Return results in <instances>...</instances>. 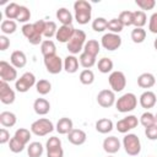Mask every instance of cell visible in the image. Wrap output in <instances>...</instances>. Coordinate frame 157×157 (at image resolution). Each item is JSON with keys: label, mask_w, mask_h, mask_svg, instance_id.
<instances>
[{"label": "cell", "mask_w": 157, "mask_h": 157, "mask_svg": "<svg viewBox=\"0 0 157 157\" xmlns=\"http://www.w3.org/2000/svg\"><path fill=\"white\" fill-rule=\"evenodd\" d=\"M43 63H44V66H45L47 71L52 75H56V74L61 72V70L64 69V60L58 54L45 56Z\"/></svg>", "instance_id": "cell-7"}, {"label": "cell", "mask_w": 157, "mask_h": 157, "mask_svg": "<svg viewBox=\"0 0 157 157\" xmlns=\"http://www.w3.org/2000/svg\"><path fill=\"white\" fill-rule=\"evenodd\" d=\"M120 141L117 136H108L103 140V150L108 155H114L120 150Z\"/></svg>", "instance_id": "cell-15"}, {"label": "cell", "mask_w": 157, "mask_h": 157, "mask_svg": "<svg viewBox=\"0 0 157 157\" xmlns=\"http://www.w3.org/2000/svg\"><path fill=\"white\" fill-rule=\"evenodd\" d=\"M108 82L113 92H121L126 86V77L123 71H112L108 77Z\"/></svg>", "instance_id": "cell-8"}, {"label": "cell", "mask_w": 157, "mask_h": 157, "mask_svg": "<svg viewBox=\"0 0 157 157\" xmlns=\"http://www.w3.org/2000/svg\"><path fill=\"white\" fill-rule=\"evenodd\" d=\"M135 4L141 9V11L152 10L156 6V1L155 0H135Z\"/></svg>", "instance_id": "cell-46"}, {"label": "cell", "mask_w": 157, "mask_h": 157, "mask_svg": "<svg viewBox=\"0 0 157 157\" xmlns=\"http://www.w3.org/2000/svg\"><path fill=\"white\" fill-rule=\"evenodd\" d=\"M139 123H140V121L137 120V117H135V115H128V117H125V118L118 120L117 124H115V128H117V130H118L119 132L126 134V132H129L130 130L137 128Z\"/></svg>", "instance_id": "cell-11"}, {"label": "cell", "mask_w": 157, "mask_h": 157, "mask_svg": "<svg viewBox=\"0 0 157 157\" xmlns=\"http://www.w3.org/2000/svg\"><path fill=\"white\" fill-rule=\"evenodd\" d=\"M20 7L21 5L16 4V2H10L6 5L5 7V16L7 20H16L20 12Z\"/></svg>", "instance_id": "cell-31"}, {"label": "cell", "mask_w": 157, "mask_h": 157, "mask_svg": "<svg viewBox=\"0 0 157 157\" xmlns=\"http://www.w3.org/2000/svg\"><path fill=\"white\" fill-rule=\"evenodd\" d=\"M155 119H156V124H157V113L155 114Z\"/></svg>", "instance_id": "cell-55"}, {"label": "cell", "mask_w": 157, "mask_h": 157, "mask_svg": "<svg viewBox=\"0 0 157 157\" xmlns=\"http://www.w3.org/2000/svg\"><path fill=\"white\" fill-rule=\"evenodd\" d=\"M156 83V77L151 72H144L137 77V86L141 88H151Z\"/></svg>", "instance_id": "cell-21"}, {"label": "cell", "mask_w": 157, "mask_h": 157, "mask_svg": "<svg viewBox=\"0 0 157 157\" xmlns=\"http://www.w3.org/2000/svg\"><path fill=\"white\" fill-rule=\"evenodd\" d=\"M99 50H101V44L96 39H88L83 47V53H87V54L96 56V58H97Z\"/></svg>", "instance_id": "cell-28"}, {"label": "cell", "mask_w": 157, "mask_h": 157, "mask_svg": "<svg viewBox=\"0 0 157 157\" xmlns=\"http://www.w3.org/2000/svg\"><path fill=\"white\" fill-rule=\"evenodd\" d=\"M107 28L110 31V33L119 34V33L123 31L124 26H123V23L120 22L119 18H112V20L108 21V27H107Z\"/></svg>", "instance_id": "cell-41"}, {"label": "cell", "mask_w": 157, "mask_h": 157, "mask_svg": "<svg viewBox=\"0 0 157 157\" xmlns=\"http://www.w3.org/2000/svg\"><path fill=\"white\" fill-rule=\"evenodd\" d=\"M9 47H10V39L5 34L0 36V50L1 52H5Z\"/></svg>", "instance_id": "cell-53"}, {"label": "cell", "mask_w": 157, "mask_h": 157, "mask_svg": "<svg viewBox=\"0 0 157 157\" xmlns=\"http://www.w3.org/2000/svg\"><path fill=\"white\" fill-rule=\"evenodd\" d=\"M40 52H42L43 58L50 56V55H55V54H56L55 43H54L52 39H45V40H43L42 44H40Z\"/></svg>", "instance_id": "cell-27"}, {"label": "cell", "mask_w": 157, "mask_h": 157, "mask_svg": "<svg viewBox=\"0 0 157 157\" xmlns=\"http://www.w3.org/2000/svg\"><path fill=\"white\" fill-rule=\"evenodd\" d=\"M0 29L4 34H12L17 29V23L13 20H4L0 25Z\"/></svg>", "instance_id": "cell-34"}, {"label": "cell", "mask_w": 157, "mask_h": 157, "mask_svg": "<svg viewBox=\"0 0 157 157\" xmlns=\"http://www.w3.org/2000/svg\"><path fill=\"white\" fill-rule=\"evenodd\" d=\"M136 105H137V97L131 92L124 93L115 102V108L120 113H129L134 110Z\"/></svg>", "instance_id": "cell-3"}, {"label": "cell", "mask_w": 157, "mask_h": 157, "mask_svg": "<svg viewBox=\"0 0 157 157\" xmlns=\"http://www.w3.org/2000/svg\"><path fill=\"white\" fill-rule=\"evenodd\" d=\"M53 130H54V125L52 120L47 118H39L31 124V132L34 134L36 136H45L50 134Z\"/></svg>", "instance_id": "cell-5"}, {"label": "cell", "mask_w": 157, "mask_h": 157, "mask_svg": "<svg viewBox=\"0 0 157 157\" xmlns=\"http://www.w3.org/2000/svg\"><path fill=\"white\" fill-rule=\"evenodd\" d=\"M56 32H58V26H56V23H55L54 21H47V23H45V29H44L43 36H44L45 38L50 39L52 37H54V36L56 34Z\"/></svg>", "instance_id": "cell-42"}, {"label": "cell", "mask_w": 157, "mask_h": 157, "mask_svg": "<svg viewBox=\"0 0 157 157\" xmlns=\"http://www.w3.org/2000/svg\"><path fill=\"white\" fill-rule=\"evenodd\" d=\"M107 157H114V156H112V155H109V156H107Z\"/></svg>", "instance_id": "cell-56"}, {"label": "cell", "mask_w": 157, "mask_h": 157, "mask_svg": "<svg viewBox=\"0 0 157 157\" xmlns=\"http://www.w3.org/2000/svg\"><path fill=\"white\" fill-rule=\"evenodd\" d=\"M33 110L38 115H45L50 110V103L45 98H37L33 103Z\"/></svg>", "instance_id": "cell-22"}, {"label": "cell", "mask_w": 157, "mask_h": 157, "mask_svg": "<svg viewBox=\"0 0 157 157\" xmlns=\"http://www.w3.org/2000/svg\"><path fill=\"white\" fill-rule=\"evenodd\" d=\"M148 29L151 33L157 34V12H153L148 21Z\"/></svg>", "instance_id": "cell-50"}, {"label": "cell", "mask_w": 157, "mask_h": 157, "mask_svg": "<svg viewBox=\"0 0 157 157\" xmlns=\"http://www.w3.org/2000/svg\"><path fill=\"white\" fill-rule=\"evenodd\" d=\"M45 23H47V21H44V20H38V21H36L33 23V27H34V29H36V32L38 34L43 36L44 29H45Z\"/></svg>", "instance_id": "cell-51"}, {"label": "cell", "mask_w": 157, "mask_h": 157, "mask_svg": "<svg viewBox=\"0 0 157 157\" xmlns=\"http://www.w3.org/2000/svg\"><path fill=\"white\" fill-rule=\"evenodd\" d=\"M86 42H87L86 33L82 29H75L71 39L66 43L69 53H71V55H76L80 52H83V47H85Z\"/></svg>", "instance_id": "cell-2"}, {"label": "cell", "mask_w": 157, "mask_h": 157, "mask_svg": "<svg viewBox=\"0 0 157 157\" xmlns=\"http://www.w3.org/2000/svg\"><path fill=\"white\" fill-rule=\"evenodd\" d=\"M120 22L123 23L124 27H129V26H132V11H129V10H125V11H121L119 13V17Z\"/></svg>", "instance_id": "cell-43"}, {"label": "cell", "mask_w": 157, "mask_h": 157, "mask_svg": "<svg viewBox=\"0 0 157 157\" xmlns=\"http://www.w3.org/2000/svg\"><path fill=\"white\" fill-rule=\"evenodd\" d=\"M16 121H17V118H16L15 113L9 112V110L0 113V124L4 128H12L16 124Z\"/></svg>", "instance_id": "cell-25"}, {"label": "cell", "mask_w": 157, "mask_h": 157, "mask_svg": "<svg viewBox=\"0 0 157 157\" xmlns=\"http://www.w3.org/2000/svg\"><path fill=\"white\" fill-rule=\"evenodd\" d=\"M10 63L16 69H22L27 64V56H26V54L22 50H15V52L11 53Z\"/></svg>", "instance_id": "cell-19"}, {"label": "cell", "mask_w": 157, "mask_h": 157, "mask_svg": "<svg viewBox=\"0 0 157 157\" xmlns=\"http://www.w3.org/2000/svg\"><path fill=\"white\" fill-rule=\"evenodd\" d=\"M47 157H64V150L63 147H54L47 150Z\"/></svg>", "instance_id": "cell-49"}, {"label": "cell", "mask_w": 157, "mask_h": 157, "mask_svg": "<svg viewBox=\"0 0 157 157\" xmlns=\"http://www.w3.org/2000/svg\"><path fill=\"white\" fill-rule=\"evenodd\" d=\"M29 18H31V11H29L26 6H21V7H20L18 16H17L16 20H17L18 22H22V23L26 25V22L29 21Z\"/></svg>", "instance_id": "cell-45"}, {"label": "cell", "mask_w": 157, "mask_h": 157, "mask_svg": "<svg viewBox=\"0 0 157 157\" xmlns=\"http://www.w3.org/2000/svg\"><path fill=\"white\" fill-rule=\"evenodd\" d=\"M78 64H80L78 59L75 55L70 54L64 59V70L67 74H75L78 70Z\"/></svg>", "instance_id": "cell-23"}, {"label": "cell", "mask_w": 157, "mask_h": 157, "mask_svg": "<svg viewBox=\"0 0 157 157\" xmlns=\"http://www.w3.org/2000/svg\"><path fill=\"white\" fill-rule=\"evenodd\" d=\"M140 124H141L142 126H145V129L148 128V126H151V125H155V124H156L155 114H152L151 112H145V113H142L141 117H140Z\"/></svg>", "instance_id": "cell-39"}, {"label": "cell", "mask_w": 157, "mask_h": 157, "mask_svg": "<svg viewBox=\"0 0 157 157\" xmlns=\"http://www.w3.org/2000/svg\"><path fill=\"white\" fill-rule=\"evenodd\" d=\"M78 78H80V82H81L82 85L88 86V85H92V83H93V81H94V74H93L92 70L85 69V70H82V71L80 72Z\"/></svg>", "instance_id": "cell-36"}, {"label": "cell", "mask_w": 157, "mask_h": 157, "mask_svg": "<svg viewBox=\"0 0 157 157\" xmlns=\"http://www.w3.org/2000/svg\"><path fill=\"white\" fill-rule=\"evenodd\" d=\"M9 147H10V151L11 152H13V153H20V152H22L23 150H25V145L23 144H21L18 140H16L15 137H11V140H10V142H9Z\"/></svg>", "instance_id": "cell-44"}, {"label": "cell", "mask_w": 157, "mask_h": 157, "mask_svg": "<svg viewBox=\"0 0 157 157\" xmlns=\"http://www.w3.org/2000/svg\"><path fill=\"white\" fill-rule=\"evenodd\" d=\"M101 45L109 50V52H113V50H117L120 48L121 45V37L119 34H115V33H105L103 34V37L101 38Z\"/></svg>", "instance_id": "cell-9"}, {"label": "cell", "mask_w": 157, "mask_h": 157, "mask_svg": "<svg viewBox=\"0 0 157 157\" xmlns=\"http://www.w3.org/2000/svg\"><path fill=\"white\" fill-rule=\"evenodd\" d=\"M43 151H44V147L38 141L31 142L28 145V147H27V155H28V157H40L43 155Z\"/></svg>", "instance_id": "cell-30"}, {"label": "cell", "mask_w": 157, "mask_h": 157, "mask_svg": "<svg viewBox=\"0 0 157 157\" xmlns=\"http://www.w3.org/2000/svg\"><path fill=\"white\" fill-rule=\"evenodd\" d=\"M145 135H146V137H147L148 140H151V141L157 140V124L146 128V129H145Z\"/></svg>", "instance_id": "cell-47"}, {"label": "cell", "mask_w": 157, "mask_h": 157, "mask_svg": "<svg viewBox=\"0 0 157 157\" xmlns=\"http://www.w3.org/2000/svg\"><path fill=\"white\" fill-rule=\"evenodd\" d=\"M113 128H114V124L108 118H102L96 123V130L101 134H108L113 130Z\"/></svg>", "instance_id": "cell-26"}, {"label": "cell", "mask_w": 157, "mask_h": 157, "mask_svg": "<svg viewBox=\"0 0 157 157\" xmlns=\"http://www.w3.org/2000/svg\"><path fill=\"white\" fill-rule=\"evenodd\" d=\"M75 29H76V28H74L72 25H69V26H63V25H61V26L58 28V32H56V34H55V38H56L58 42H60V43H67V42L71 39V37H72Z\"/></svg>", "instance_id": "cell-16"}, {"label": "cell", "mask_w": 157, "mask_h": 157, "mask_svg": "<svg viewBox=\"0 0 157 157\" xmlns=\"http://www.w3.org/2000/svg\"><path fill=\"white\" fill-rule=\"evenodd\" d=\"M74 129V123L70 118H60L56 123V126H55V130L60 134V135H67L71 130Z\"/></svg>", "instance_id": "cell-20"}, {"label": "cell", "mask_w": 157, "mask_h": 157, "mask_svg": "<svg viewBox=\"0 0 157 157\" xmlns=\"http://www.w3.org/2000/svg\"><path fill=\"white\" fill-rule=\"evenodd\" d=\"M31 131L28 130V129H25V128H20V129H17L16 131H15V135H13V137L16 139V140H18L21 144H23L25 146L29 142V140H31Z\"/></svg>", "instance_id": "cell-32"}, {"label": "cell", "mask_w": 157, "mask_h": 157, "mask_svg": "<svg viewBox=\"0 0 157 157\" xmlns=\"http://www.w3.org/2000/svg\"><path fill=\"white\" fill-rule=\"evenodd\" d=\"M61 146V140L56 136H52L47 140V144H45V148H54V147H60Z\"/></svg>", "instance_id": "cell-48"}, {"label": "cell", "mask_w": 157, "mask_h": 157, "mask_svg": "<svg viewBox=\"0 0 157 157\" xmlns=\"http://www.w3.org/2000/svg\"><path fill=\"white\" fill-rule=\"evenodd\" d=\"M78 61H80V65L85 69H90L92 67L94 64H96V56H92L87 53H81L80 56H78Z\"/></svg>", "instance_id": "cell-35"}, {"label": "cell", "mask_w": 157, "mask_h": 157, "mask_svg": "<svg viewBox=\"0 0 157 157\" xmlns=\"http://www.w3.org/2000/svg\"><path fill=\"white\" fill-rule=\"evenodd\" d=\"M0 78L5 82H12L17 80V70L15 66H12L10 63L1 60L0 61Z\"/></svg>", "instance_id": "cell-10"}, {"label": "cell", "mask_w": 157, "mask_h": 157, "mask_svg": "<svg viewBox=\"0 0 157 157\" xmlns=\"http://www.w3.org/2000/svg\"><path fill=\"white\" fill-rule=\"evenodd\" d=\"M16 94L10 85L5 81H0V101L4 104H12L15 102Z\"/></svg>", "instance_id": "cell-14"}, {"label": "cell", "mask_w": 157, "mask_h": 157, "mask_svg": "<svg viewBox=\"0 0 157 157\" xmlns=\"http://www.w3.org/2000/svg\"><path fill=\"white\" fill-rule=\"evenodd\" d=\"M97 66H98L99 72H102V74H108V72H112V71H113V66H114V64H113L112 59L104 56V58H102V59L98 60Z\"/></svg>", "instance_id": "cell-33"}, {"label": "cell", "mask_w": 157, "mask_h": 157, "mask_svg": "<svg viewBox=\"0 0 157 157\" xmlns=\"http://www.w3.org/2000/svg\"><path fill=\"white\" fill-rule=\"evenodd\" d=\"M115 92L112 90H102L97 94V103L103 108H110L115 104Z\"/></svg>", "instance_id": "cell-12"}, {"label": "cell", "mask_w": 157, "mask_h": 157, "mask_svg": "<svg viewBox=\"0 0 157 157\" xmlns=\"http://www.w3.org/2000/svg\"><path fill=\"white\" fill-rule=\"evenodd\" d=\"M36 83H37L36 76H34L32 72L27 71V72L22 74V75L20 76V78L16 80V82H15V88H16L17 92L25 93V92L29 91V88H32L33 86H36Z\"/></svg>", "instance_id": "cell-6"}, {"label": "cell", "mask_w": 157, "mask_h": 157, "mask_svg": "<svg viewBox=\"0 0 157 157\" xmlns=\"http://www.w3.org/2000/svg\"><path fill=\"white\" fill-rule=\"evenodd\" d=\"M10 132L7 129L5 128H1L0 129V144L1 145H5L6 142H10Z\"/></svg>", "instance_id": "cell-52"}, {"label": "cell", "mask_w": 157, "mask_h": 157, "mask_svg": "<svg viewBox=\"0 0 157 157\" xmlns=\"http://www.w3.org/2000/svg\"><path fill=\"white\" fill-rule=\"evenodd\" d=\"M130 37H131V40L134 43L140 44V43H142L146 39V31L144 28H134L131 31Z\"/></svg>", "instance_id": "cell-38"}, {"label": "cell", "mask_w": 157, "mask_h": 157, "mask_svg": "<svg viewBox=\"0 0 157 157\" xmlns=\"http://www.w3.org/2000/svg\"><path fill=\"white\" fill-rule=\"evenodd\" d=\"M75 20L78 25H87L92 17V5L86 0H77L74 4Z\"/></svg>", "instance_id": "cell-1"}, {"label": "cell", "mask_w": 157, "mask_h": 157, "mask_svg": "<svg viewBox=\"0 0 157 157\" xmlns=\"http://www.w3.org/2000/svg\"><path fill=\"white\" fill-rule=\"evenodd\" d=\"M67 140L75 145V146H80V145H83L87 140V135L83 130L81 129H72L69 134H67Z\"/></svg>", "instance_id": "cell-18"}, {"label": "cell", "mask_w": 157, "mask_h": 157, "mask_svg": "<svg viewBox=\"0 0 157 157\" xmlns=\"http://www.w3.org/2000/svg\"><path fill=\"white\" fill-rule=\"evenodd\" d=\"M147 22V16L145 13V11L137 10V11H132V26H135V28H142Z\"/></svg>", "instance_id": "cell-29"}, {"label": "cell", "mask_w": 157, "mask_h": 157, "mask_svg": "<svg viewBox=\"0 0 157 157\" xmlns=\"http://www.w3.org/2000/svg\"><path fill=\"white\" fill-rule=\"evenodd\" d=\"M123 147L129 156H137L141 152V141L136 134H126L123 137Z\"/></svg>", "instance_id": "cell-4"}, {"label": "cell", "mask_w": 157, "mask_h": 157, "mask_svg": "<svg viewBox=\"0 0 157 157\" xmlns=\"http://www.w3.org/2000/svg\"><path fill=\"white\" fill-rule=\"evenodd\" d=\"M108 27V21L104 17H97L92 21V29L94 32H103Z\"/></svg>", "instance_id": "cell-40"}, {"label": "cell", "mask_w": 157, "mask_h": 157, "mask_svg": "<svg viewBox=\"0 0 157 157\" xmlns=\"http://www.w3.org/2000/svg\"><path fill=\"white\" fill-rule=\"evenodd\" d=\"M36 90H37V92H38L39 94L45 96V94H48V93L52 91V83H50L48 80L42 78V80L37 81V83H36Z\"/></svg>", "instance_id": "cell-37"}, {"label": "cell", "mask_w": 157, "mask_h": 157, "mask_svg": "<svg viewBox=\"0 0 157 157\" xmlns=\"http://www.w3.org/2000/svg\"><path fill=\"white\" fill-rule=\"evenodd\" d=\"M153 48L156 49V52H157V38L153 40Z\"/></svg>", "instance_id": "cell-54"}, {"label": "cell", "mask_w": 157, "mask_h": 157, "mask_svg": "<svg viewBox=\"0 0 157 157\" xmlns=\"http://www.w3.org/2000/svg\"><path fill=\"white\" fill-rule=\"evenodd\" d=\"M156 102H157V97H156V93L152 92V91H145L140 98H139V103L142 108L145 109H150V108H153L156 105Z\"/></svg>", "instance_id": "cell-17"}, {"label": "cell", "mask_w": 157, "mask_h": 157, "mask_svg": "<svg viewBox=\"0 0 157 157\" xmlns=\"http://www.w3.org/2000/svg\"><path fill=\"white\" fill-rule=\"evenodd\" d=\"M21 31H22V34L27 38V40L32 44V45H38V44H42V37L43 36H40V34H38L37 32H36V29H34V27H33V23H26V25H23L22 26V28H21Z\"/></svg>", "instance_id": "cell-13"}, {"label": "cell", "mask_w": 157, "mask_h": 157, "mask_svg": "<svg viewBox=\"0 0 157 157\" xmlns=\"http://www.w3.org/2000/svg\"><path fill=\"white\" fill-rule=\"evenodd\" d=\"M56 18L59 20V22L63 25V26H69V25H72V15L71 12L65 9V7H60L59 10H56V13H55Z\"/></svg>", "instance_id": "cell-24"}]
</instances>
